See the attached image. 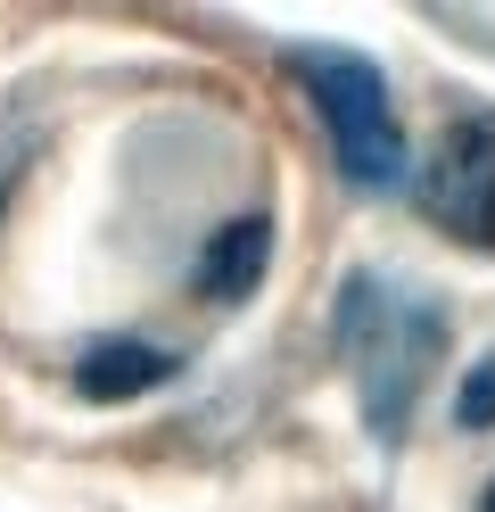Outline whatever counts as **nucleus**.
<instances>
[{
  "instance_id": "nucleus-7",
  "label": "nucleus",
  "mask_w": 495,
  "mask_h": 512,
  "mask_svg": "<svg viewBox=\"0 0 495 512\" xmlns=\"http://www.w3.org/2000/svg\"><path fill=\"white\" fill-rule=\"evenodd\" d=\"M25 157H33V124H25L17 108H0V207H9V190H17V174H25Z\"/></svg>"
},
{
  "instance_id": "nucleus-6",
  "label": "nucleus",
  "mask_w": 495,
  "mask_h": 512,
  "mask_svg": "<svg viewBox=\"0 0 495 512\" xmlns=\"http://www.w3.org/2000/svg\"><path fill=\"white\" fill-rule=\"evenodd\" d=\"M454 422H462V430H495V356H479L471 372H462V389H454Z\"/></svg>"
},
{
  "instance_id": "nucleus-4",
  "label": "nucleus",
  "mask_w": 495,
  "mask_h": 512,
  "mask_svg": "<svg viewBox=\"0 0 495 512\" xmlns=\"http://www.w3.org/2000/svg\"><path fill=\"white\" fill-rule=\"evenodd\" d=\"M174 372H182L174 347L132 339V331H108V339H91L83 356H75V397H91V405H132V397L165 389Z\"/></svg>"
},
{
  "instance_id": "nucleus-2",
  "label": "nucleus",
  "mask_w": 495,
  "mask_h": 512,
  "mask_svg": "<svg viewBox=\"0 0 495 512\" xmlns=\"http://www.w3.org/2000/svg\"><path fill=\"white\" fill-rule=\"evenodd\" d=\"M289 75L306 83V100L330 133V157L355 190H396L413 166L405 124H396V91L363 50H289Z\"/></svg>"
},
{
  "instance_id": "nucleus-8",
  "label": "nucleus",
  "mask_w": 495,
  "mask_h": 512,
  "mask_svg": "<svg viewBox=\"0 0 495 512\" xmlns=\"http://www.w3.org/2000/svg\"><path fill=\"white\" fill-rule=\"evenodd\" d=\"M479 512H495V479H487V496H479Z\"/></svg>"
},
{
  "instance_id": "nucleus-1",
  "label": "nucleus",
  "mask_w": 495,
  "mask_h": 512,
  "mask_svg": "<svg viewBox=\"0 0 495 512\" xmlns=\"http://www.w3.org/2000/svg\"><path fill=\"white\" fill-rule=\"evenodd\" d=\"M330 339H339V364L355 380V405H363V430L380 446H396L413 430V405L421 389L438 380L446 356V306L413 290V281H388V273H347L339 281V314H330Z\"/></svg>"
},
{
  "instance_id": "nucleus-3",
  "label": "nucleus",
  "mask_w": 495,
  "mask_h": 512,
  "mask_svg": "<svg viewBox=\"0 0 495 512\" xmlns=\"http://www.w3.org/2000/svg\"><path fill=\"white\" fill-rule=\"evenodd\" d=\"M413 207L429 232H446L454 248L495 256V116H454L438 149L421 157Z\"/></svg>"
},
{
  "instance_id": "nucleus-5",
  "label": "nucleus",
  "mask_w": 495,
  "mask_h": 512,
  "mask_svg": "<svg viewBox=\"0 0 495 512\" xmlns=\"http://www.w3.org/2000/svg\"><path fill=\"white\" fill-rule=\"evenodd\" d=\"M264 273H273V215H231L223 232L198 248L190 290L207 298V306H248L264 290Z\"/></svg>"
}]
</instances>
